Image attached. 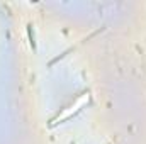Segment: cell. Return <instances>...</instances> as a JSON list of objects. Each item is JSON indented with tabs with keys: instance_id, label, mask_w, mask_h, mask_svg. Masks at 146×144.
Masks as SVG:
<instances>
[{
	"instance_id": "cell-1",
	"label": "cell",
	"mask_w": 146,
	"mask_h": 144,
	"mask_svg": "<svg viewBox=\"0 0 146 144\" xmlns=\"http://www.w3.org/2000/svg\"><path fill=\"white\" fill-rule=\"evenodd\" d=\"M87 100H88V93H83V95H82V97H80V98L76 100V104H75L73 107H70V110H66V112H63V115H61V117H58L56 120H66L68 117H72V114H75V112H78L80 108L83 107ZM56 120H53V124H51V126H54V124H56Z\"/></svg>"
},
{
	"instance_id": "cell-2",
	"label": "cell",
	"mask_w": 146,
	"mask_h": 144,
	"mask_svg": "<svg viewBox=\"0 0 146 144\" xmlns=\"http://www.w3.org/2000/svg\"><path fill=\"white\" fill-rule=\"evenodd\" d=\"M27 34H29V42H31V46H33V49L36 48V42H34V34H33V31H31V26L27 27Z\"/></svg>"
}]
</instances>
